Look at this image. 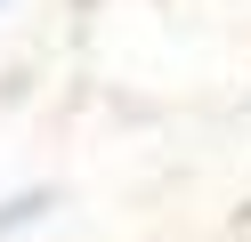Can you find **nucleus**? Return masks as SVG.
<instances>
[{
	"mask_svg": "<svg viewBox=\"0 0 251 242\" xmlns=\"http://www.w3.org/2000/svg\"><path fill=\"white\" fill-rule=\"evenodd\" d=\"M41 202H49V194H17V202H0V234L25 226V218H41Z\"/></svg>",
	"mask_w": 251,
	"mask_h": 242,
	"instance_id": "1",
	"label": "nucleus"
}]
</instances>
